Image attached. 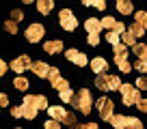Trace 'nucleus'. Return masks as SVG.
I'll return each instance as SVG.
<instances>
[{"mask_svg":"<svg viewBox=\"0 0 147 129\" xmlns=\"http://www.w3.org/2000/svg\"><path fill=\"white\" fill-rule=\"evenodd\" d=\"M91 92L87 90V88H80L76 95H74V101H71V106H76L82 114H87L89 116V112H91Z\"/></svg>","mask_w":147,"mask_h":129,"instance_id":"obj_1","label":"nucleus"},{"mask_svg":"<svg viewBox=\"0 0 147 129\" xmlns=\"http://www.w3.org/2000/svg\"><path fill=\"white\" fill-rule=\"evenodd\" d=\"M95 86L102 88V90H117L121 88V82L117 75H106V73H97L95 78Z\"/></svg>","mask_w":147,"mask_h":129,"instance_id":"obj_2","label":"nucleus"},{"mask_svg":"<svg viewBox=\"0 0 147 129\" xmlns=\"http://www.w3.org/2000/svg\"><path fill=\"white\" fill-rule=\"evenodd\" d=\"M121 101L123 106H136L141 101V95H138V88L132 84H123L121 86Z\"/></svg>","mask_w":147,"mask_h":129,"instance_id":"obj_3","label":"nucleus"},{"mask_svg":"<svg viewBox=\"0 0 147 129\" xmlns=\"http://www.w3.org/2000/svg\"><path fill=\"white\" fill-rule=\"evenodd\" d=\"M59 22H61V26H63L65 30H69V32L78 28V19L74 17V13H71L69 9H63V11L59 13Z\"/></svg>","mask_w":147,"mask_h":129,"instance_id":"obj_4","label":"nucleus"},{"mask_svg":"<svg viewBox=\"0 0 147 129\" xmlns=\"http://www.w3.org/2000/svg\"><path fill=\"white\" fill-rule=\"evenodd\" d=\"M115 103L110 101V99H106V97H102L100 101H97V112H100L102 120H110V116L115 114Z\"/></svg>","mask_w":147,"mask_h":129,"instance_id":"obj_5","label":"nucleus"},{"mask_svg":"<svg viewBox=\"0 0 147 129\" xmlns=\"http://www.w3.org/2000/svg\"><path fill=\"white\" fill-rule=\"evenodd\" d=\"M48 80H50L52 88H56V90H65V88H69L67 80L61 78V73H59V69H56V67H52V69H50V75H48Z\"/></svg>","mask_w":147,"mask_h":129,"instance_id":"obj_6","label":"nucleus"},{"mask_svg":"<svg viewBox=\"0 0 147 129\" xmlns=\"http://www.w3.org/2000/svg\"><path fill=\"white\" fill-rule=\"evenodd\" d=\"M65 56H67V60H69V63L78 64V67H87V64H89V58H87V56H84L82 52L74 50V47H69V50L65 52Z\"/></svg>","mask_w":147,"mask_h":129,"instance_id":"obj_7","label":"nucleus"},{"mask_svg":"<svg viewBox=\"0 0 147 129\" xmlns=\"http://www.w3.org/2000/svg\"><path fill=\"white\" fill-rule=\"evenodd\" d=\"M43 35H46V30H43V26H41V24H32V26H28V28H26V39H28L30 43L41 41V39H43Z\"/></svg>","mask_w":147,"mask_h":129,"instance_id":"obj_8","label":"nucleus"},{"mask_svg":"<svg viewBox=\"0 0 147 129\" xmlns=\"http://www.w3.org/2000/svg\"><path fill=\"white\" fill-rule=\"evenodd\" d=\"M32 67V60L28 58V56H20V58H15L13 63H11V69L15 71V73H24L26 69H30Z\"/></svg>","mask_w":147,"mask_h":129,"instance_id":"obj_9","label":"nucleus"},{"mask_svg":"<svg viewBox=\"0 0 147 129\" xmlns=\"http://www.w3.org/2000/svg\"><path fill=\"white\" fill-rule=\"evenodd\" d=\"M24 101H28V103H32V106L37 108V110H48V99L43 95H26L24 97Z\"/></svg>","mask_w":147,"mask_h":129,"instance_id":"obj_10","label":"nucleus"},{"mask_svg":"<svg viewBox=\"0 0 147 129\" xmlns=\"http://www.w3.org/2000/svg\"><path fill=\"white\" fill-rule=\"evenodd\" d=\"M50 64H46V63H41V60H37V63H32V67H30V71L37 75V78H48L50 75Z\"/></svg>","mask_w":147,"mask_h":129,"instance_id":"obj_11","label":"nucleus"},{"mask_svg":"<svg viewBox=\"0 0 147 129\" xmlns=\"http://www.w3.org/2000/svg\"><path fill=\"white\" fill-rule=\"evenodd\" d=\"M48 114H50V118L59 120V123H65V120H67V116H69V112H65V108L56 106V108H48Z\"/></svg>","mask_w":147,"mask_h":129,"instance_id":"obj_12","label":"nucleus"},{"mask_svg":"<svg viewBox=\"0 0 147 129\" xmlns=\"http://www.w3.org/2000/svg\"><path fill=\"white\" fill-rule=\"evenodd\" d=\"M84 28H87L89 35H100V30L104 28V24H102V19L89 17V19H87V24H84Z\"/></svg>","mask_w":147,"mask_h":129,"instance_id":"obj_13","label":"nucleus"},{"mask_svg":"<svg viewBox=\"0 0 147 129\" xmlns=\"http://www.w3.org/2000/svg\"><path fill=\"white\" fill-rule=\"evenodd\" d=\"M115 129H128V123H130V116H119V114H113L108 120Z\"/></svg>","mask_w":147,"mask_h":129,"instance_id":"obj_14","label":"nucleus"},{"mask_svg":"<svg viewBox=\"0 0 147 129\" xmlns=\"http://www.w3.org/2000/svg\"><path fill=\"white\" fill-rule=\"evenodd\" d=\"M128 47L125 43H117V45H113V52H115V63H121V60H125V56H128Z\"/></svg>","mask_w":147,"mask_h":129,"instance_id":"obj_15","label":"nucleus"},{"mask_svg":"<svg viewBox=\"0 0 147 129\" xmlns=\"http://www.w3.org/2000/svg\"><path fill=\"white\" fill-rule=\"evenodd\" d=\"M91 69L95 71V73H106V69H108V63H106V58H102V56L93 58V60H91Z\"/></svg>","mask_w":147,"mask_h":129,"instance_id":"obj_16","label":"nucleus"},{"mask_svg":"<svg viewBox=\"0 0 147 129\" xmlns=\"http://www.w3.org/2000/svg\"><path fill=\"white\" fill-rule=\"evenodd\" d=\"M22 116H24V118H28V120H32V118L37 116V108L32 106V103L24 101V103H22Z\"/></svg>","mask_w":147,"mask_h":129,"instance_id":"obj_17","label":"nucleus"},{"mask_svg":"<svg viewBox=\"0 0 147 129\" xmlns=\"http://www.w3.org/2000/svg\"><path fill=\"white\" fill-rule=\"evenodd\" d=\"M52 7H54V0H37V9L41 15H48L52 11Z\"/></svg>","mask_w":147,"mask_h":129,"instance_id":"obj_18","label":"nucleus"},{"mask_svg":"<svg viewBox=\"0 0 147 129\" xmlns=\"http://www.w3.org/2000/svg\"><path fill=\"white\" fill-rule=\"evenodd\" d=\"M61 50H63V43L61 41H46L43 43V52H48V54H56Z\"/></svg>","mask_w":147,"mask_h":129,"instance_id":"obj_19","label":"nucleus"},{"mask_svg":"<svg viewBox=\"0 0 147 129\" xmlns=\"http://www.w3.org/2000/svg\"><path fill=\"white\" fill-rule=\"evenodd\" d=\"M132 52L138 56V60H143V63H147V45L145 43H136V45L132 47Z\"/></svg>","mask_w":147,"mask_h":129,"instance_id":"obj_20","label":"nucleus"},{"mask_svg":"<svg viewBox=\"0 0 147 129\" xmlns=\"http://www.w3.org/2000/svg\"><path fill=\"white\" fill-rule=\"evenodd\" d=\"M117 9H119V13L123 15H130L132 13V0H117Z\"/></svg>","mask_w":147,"mask_h":129,"instance_id":"obj_21","label":"nucleus"},{"mask_svg":"<svg viewBox=\"0 0 147 129\" xmlns=\"http://www.w3.org/2000/svg\"><path fill=\"white\" fill-rule=\"evenodd\" d=\"M134 17H136V24H141V26L147 30V11H136Z\"/></svg>","mask_w":147,"mask_h":129,"instance_id":"obj_22","label":"nucleus"},{"mask_svg":"<svg viewBox=\"0 0 147 129\" xmlns=\"http://www.w3.org/2000/svg\"><path fill=\"white\" fill-rule=\"evenodd\" d=\"M121 39H123V43H125V45H130V47L136 45V37H134L130 30H128V32H123V35H121Z\"/></svg>","mask_w":147,"mask_h":129,"instance_id":"obj_23","label":"nucleus"},{"mask_svg":"<svg viewBox=\"0 0 147 129\" xmlns=\"http://www.w3.org/2000/svg\"><path fill=\"white\" fill-rule=\"evenodd\" d=\"M13 86L18 88V90H26V88H28V80L22 78V75H18V78H15V82H13Z\"/></svg>","mask_w":147,"mask_h":129,"instance_id":"obj_24","label":"nucleus"},{"mask_svg":"<svg viewBox=\"0 0 147 129\" xmlns=\"http://www.w3.org/2000/svg\"><path fill=\"white\" fill-rule=\"evenodd\" d=\"M128 30L132 32V35H134V37H136V39H138V37H143V35H145V28H143L141 24H132V26H130Z\"/></svg>","mask_w":147,"mask_h":129,"instance_id":"obj_25","label":"nucleus"},{"mask_svg":"<svg viewBox=\"0 0 147 129\" xmlns=\"http://www.w3.org/2000/svg\"><path fill=\"white\" fill-rule=\"evenodd\" d=\"M59 95H61V101H65V103L74 101V92H71V88H65V90H59Z\"/></svg>","mask_w":147,"mask_h":129,"instance_id":"obj_26","label":"nucleus"},{"mask_svg":"<svg viewBox=\"0 0 147 129\" xmlns=\"http://www.w3.org/2000/svg\"><path fill=\"white\" fill-rule=\"evenodd\" d=\"M106 39H108V43H113V45H117V43H121V35L115 30H110L108 35H106Z\"/></svg>","mask_w":147,"mask_h":129,"instance_id":"obj_27","label":"nucleus"},{"mask_svg":"<svg viewBox=\"0 0 147 129\" xmlns=\"http://www.w3.org/2000/svg\"><path fill=\"white\" fill-rule=\"evenodd\" d=\"M5 30L11 32V35H15V32H18V22H15V19H7L5 22Z\"/></svg>","mask_w":147,"mask_h":129,"instance_id":"obj_28","label":"nucleus"},{"mask_svg":"<svg viewBox=\"0 0 147 129\" xmlns=\"http://www.w3.org/2000/svg\"><path fill=\"white\" fill-rule=\"evenodd\" d=\"M102 24H104V28H110V30H115V26H117V19H115V17H108V15H106V17L102 19Z\"/></svg>","mask_w":147,"mask_h":129,"instance_id":"obj_29","label":"nucleus"},{"mask_svg":"<svg viewBox=\"0 0 147 129\" xmlns=\"http://www.w3.org/2000/svg\"><path fill=\"white\" fill-rule=\"evenodd\" d=\"M117 67H119V69L123 71V73H130V71L134 69V67H132V64L128 63V60H121V63H117Z\"/></svg>","mask_w":147,"mask_h":129,"instance_id":"obj_30","label":"nucleus"},{"mask_svg":"<svg viewBox=\"0 0 147 129\" xmlns=\"http://www.w3.org/2000/svg\"><path fill=\"white\" fill-rule=\"evenodd\" d=\"M128 129H143V123L134 116H130V123H128Z\"/></svg>","mask_w":147,"mask_h":129,"instance_id":"obj_31","label":"nucleus"},{"mask_svg":"<svg viewBox=\"0 0 147 129\" xmlns=\"http://www.w3.org/2000/svg\"><path fill=\"white\" fill-rule=\"evenodd\" d=\"M136 86L141 88V90H147V78H145V75H138V80H136Z\"/></svg>","mask_w":147,"mask_h":129,"instance_id":"obj_32","label":"nucleus"},{"mask_svg":"<svg viewBox=\"0 0 147 129\" xmlns=\"http://www.w3.org/2000/svg\"><path fill=\"white\" fill-rule=\"evenodd\" d=\"M46 129H61V123L54 120V118H50V120H46Z\"/></svg>","mask_w":147,"mask_h":129,"instance_id":"obj_33","label":"nucleus"},{"mask_svg":"<svg viewBox=\"0 0 147 129\" xmlns=\"http://www.w3.org/2000/svg\"><path fill=\"white\" fill-rule=\"evenodd\" d=\"M71 129H97V123H87V125H74Z\"/></svg>","mask_w":147,"mask_h":129,"instance_id":"obj_34","label":"nucleus"},{"mask_svg":"<svg viewBox=\"0 0 147 129\" xmlns=\"http://www.w3.org/2000/svg\"><path fill=\"white\" fill-rule=\"evenodd\" d=\"M87 41H89V45H97L100 43V35H89Z\"/></svg>","mask_w":147,"mask_h":129,"instance_id":"obj_35","label":"nucleus"},{"mask_svg":"<svg viewBox=\"0 0 147 129\" xmlns=\"http://www.w3.org/2000/svg\"><path fill=\"white\" fill-rule=\"evenodd\" d=\"M134 69H138V71H143V73H147V63H143V60H136Z\"/></svg>","mask_w":147,"mask_h":129,"instance_id":"obj_36","label":"nucleus"},{"mask_svg":"<svg viewBox=\"0 0 147 129\" xmlns=\"http://www.w3.org/2000/svg\"><path fill=\"white\" fill-rule=\"evenodd\" d=\"M93 7L100 9V11H104L106 9V0H93Z\"/></svg>","mask_w":147,"mask_h":129,"instance_id":"obj_37","label":"nucleus"},{"mask_svg":"<svg viewBox=\"0 0 147 129\" xmlns=\"http://www.w3.org/2000/svg\"><path fill=\"white\" fill-rule=\"evenodd\" d=\"M76 114H71V112H69V116H67V120H65V125H69V127H74V125H76Z\"/></svg>","mask_w":147,"mask_h":129,"instance_id":"obj_38","label":"nucleus"},{"mask_svg":"<svg viewBox=\"0 0 147 129\" xmlns=\"http://www.w3.org/2000/svg\"><path fill=\"white\" fill-rule=\"evenodd\" d=\"M11 19H15V22H22V19H24V13H22V11H13V13H11Z\"/></svg>","mask_w":147,"mask_h":129,"instance_id":"obj_39","label":"nucleus"},{"mask_svg":"<svg viewBox=\"0 0 147 129\" xmlns=\"http://www.w3.org/2000/svg\"><path fill=\"white\" fill-rule=\"evenodd\" d=\"M136 106H138V110H141V112H147V99H141Z\"/></svg>","mask_w":147,"mask_h":129,"instance_id":"obj_40","label":"nucleus"},{"mask_svg":"<svg viewBox=\"0 0 147 129\" xmlns=\"http://www.w3.org/2000/svg\"><path fill=\"white\" fill-rule=\"evenodd\" d=\"M9 69H11V67H9L7 63H0V75H5L7 71H9Z\"/></svg>","mask_w":147,"mask_h":129,"instance_id":"obj_41","label":"nucleus"},{"mask_svg":"<svg viewBox=\"0 0 147 129\" xmlns=\"http://www.w3.org/2000/svg\"><path fill=\"white\" fill-rule=\"evenodd\" d=\"M11 114H13V116H22V106L13 108V110H11Z\"/></svg>","mask_w":147,"mask_h":129,"instance_id":"obj_42","label":"nucleus"},{"mask_svg":"<svg viewBox=\"0 0 147 129\" xmlns=\"http://www.w3.org/2000/svg\"><path fill=\"white\" fill-rule=\"evenodd\" d=\"M0 103H2V106H9V97H7L5 92H2V95H0Z\"/></svg>","mask_w":147,"mask_h":129,"instance_id":"obj_43","label":"nucleus"},{"mask_svg":"<svg viewBox=\"0 0 147 129\" xmlns=\"http://www.w3.org/2000/svg\"><path fill=\"white\" fill-rule=\"evenodd\" d=\"M82 5H87V7H93V0H82Z\"/></svg>","mask_w":147,"mask_h":129,"instance_id":"obj_44","label":"nucleus"},{"mask_svg":"<svg viewBox=\"0 0 147 129\" xmlns=\"http://www.w3.org/2000/svg\"><path fill=\"white\" fill-rule=\"evenodd\" d=\"M22 2L24 5H30V2H35V0H22Z\"/></svg>","mask_w":147,"mask_h":129,"instance_id":"obj_45","label":"nucleus"}]
</instances>
